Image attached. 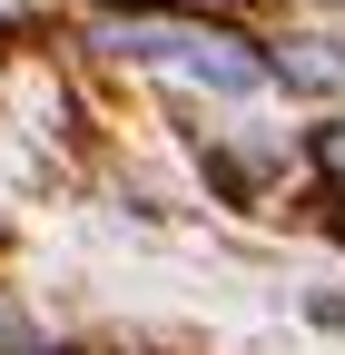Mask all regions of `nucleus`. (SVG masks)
I'll list each match as a JSON object with an SVG mask.
<instances>
[{
    "label": "nucleus",
    "instance_id": "obj_1",
    "mask_svg": "<svg viewBox=\"0 0 345 355\" xmlns=\"http://www.w3.org/2000/svg\"><path fill=\"white\" fill-rule=\"evenodd\" d=\"M267 69H276V79H296V89H335V79H345V60H335V50H326V40H296V60H286V50H276V60H267Z\"/></svg>",
    "mask_w": 345,
    "mask_h": 355
},
{
    "label": "nucleus",
    "instance_id": "obj_2",
    "mask_svg": "<svg viewBox=\"0 0 345 355\" xmlns=\"http://www.w3.org/2000/svg\"><path fill=\"white\" fill-rule=\"evenodd\" d=\"M316 168L345 188V119H326V128H316Z\"/></svg>",
    "mask_w": 345,
    "mask_h": 355
}]
</instances>
